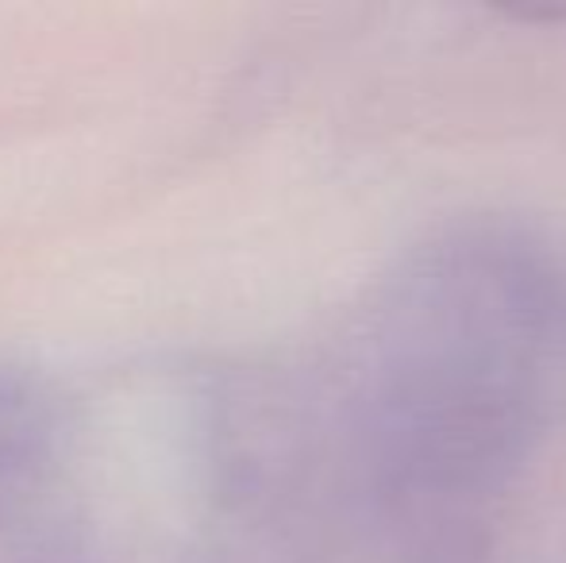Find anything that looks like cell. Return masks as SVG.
<instances>
[{
  "label": "cell",
  "instance_id": "obj_1",
  "mask_svg": "<svg viewBox=\"0 0 566 563\" xmlns=\"http://www.w3.org/2000/svg\"><path fill=\"white\" fill-rule=\"evenodd\" d=\"M51 436V406L28 378L0 375V482L35 463Z\"/></svg>",
  "mask_w": 566,
  "mask_h": 563
}]
</instances>
